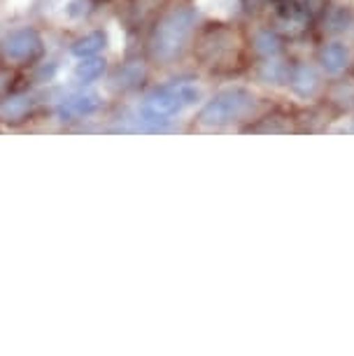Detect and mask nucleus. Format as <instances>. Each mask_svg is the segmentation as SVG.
Wrapping results in <instances>:
<instances>
[{"label":"nucleus","mask_w":354,"mask_h":356,"mask_svg":"<svg viewBox=\"0 0 354 356\" xmlns=\"http://www.w3.org/2000/svg\"><path fill=\"white\" fill-rule=\"evenodd\" d=\"M193 29V12L186 8H177L161 17L152 33V54L159 61H170L184 47L186 38Z\"/></svg>","instance_id":"nucleus-1"},{"label":"nucleus","mask_w":354,"mask_h":356,"mask_svg":"<svg viewBox=\"0 0 354 356\" xmlns=\"http://www.w3.org/2000/svg\"><path fill=\"white\" fill-rule=\"evenodd\" d=\"M198 89L191 84H170L159 89L154 96L147 98L145 103V114L150 119H163L170 114H177L179 110H184L186 105L196 103Z\"/></svg>","instance_id":"nucleus-2"},{"label":"nucleus","mask_w":354,"mask_h":356,"mask_svg":"<svg viewBox=\"0 0 354 356\" xmlns=\"http://www.w3.org/2000/svg\"><path fill=\"white\" fill-rule=\"evenodd\" d=\"M45 54V42L40 38V33L35 29H17L12 31L8 38L3 40V56L8 58L10 63L24 65V63H33L38 61Z\"/></svg>","instance_id":"nucleus-3"},{"label":"nucleus","mask_w":354,"mask_h":356,"mask_svg":"<svg viewBox=\"0 0 354 356\" xmlns=\"http://www.w3.org/2000/svg\"><path fill=\"white\" fill-rule=\"evenodd\" d=\"M247 103H250V96L243 91H226L222 96H217L212 103H208L200 112V124L208 126H222L231 119H236L240 112H245Z\"/></svg>","instance_id":"nucleus-4"},{"label":"nucleus","mask_w":354,"mask_h":356,"mask_svg":"<svg viewBox=\"0 0 354 356\" xmlns=\"http://www.w3.org/2000/svg\"><path fill=\"white\" fill-rule=\"evenodd\" d=\"M100 107V100L96 93H75V96L63 98V103L58 105V117L63 119H82L89 117Z\"/></svg>","instance_id":"nucleus-5"},{"label":"nucleus","mask_w":354,"mask_h":356,"mask_svg":"<svg viewBox=\"0 0 354 356\" xmlns=\"http://www.w3.org/2000/svg\"><path fill=\"white\" fill-rule=\"evenodd\" d=\"M33 105L35 103L29 96H10L0 103V119L8 124H19L24 119H29Z\"/></svg>","instance_id":"nucleus-6"},{"label":"nucleus","mask_w":354,"mask_h":356,"mask_svg":"<svg viewBox=\"0 0 354 356\" xmlns=\"http://www.w3.org/2000/svg\"><path fill=\"white\" fill-rule=\"evenodd\" d=\"M105 42H108V35H105L103 31H93L89 35L79 38L77 42L70 47V51H72V56H77V58L98 56V54L105 49Z\"/></svg>","instance_id":"nucleus-7"},{"label":"nucleus","mask_w":354,"mask_h":356,"mask_svg":"<svg viewBox=\"0 0 354 356\" xmlns=\"http://www.w3.org/2000/svg\"><path fill=\"white\" fill-rule=\"evenodd\" d=\"M105 72V61L98 56H89V58H79L77 68H75V79L79 84H91L96 79L103 77Z\"/></svg>","instance_id":"nucleus-8"}]
</instances>
